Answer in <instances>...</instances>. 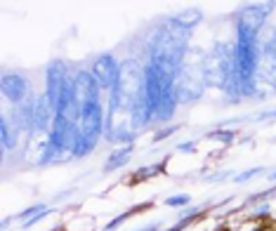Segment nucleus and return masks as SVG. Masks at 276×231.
<instances>
[{"label": "nucleus", "instance_id": "1", "mask_svg": "<svg viewBox=\"0 0 276 231\" xmlns=\"http://www.w3.org/2000/svg\"><path fill=\"white\" fill-rule=\"evenodd\" d=\"M66 81H69V71L62 61H52L48 66V73H45V83H48V90H45V97H48L50 106L57 113L59 104H62V95L64 88H66Z\"/></svg>", "mask_w": 276, "mask_h": 231}, {"label": "nucleus", "instance_id": "2", "mask_svg": "<svg viewBox=\"0 0 276 231\" xmlns=\"http://www.w3.org/2000/svg\"><path fill=\"white\" fill-rule=\"evenodd\" d=\"M90 71L97 81H99L102 90H109V92L116 88L118 81H121V66H118L116 57L111 55V52H104V55L97 57Z\"/></svg>", "mask_w": 276, "mask_h": 231}, {"label": "nucleus", "instance_id": "3", "mask_svg": "<svg viewBox=\"0 0 276 231\" xmlns=\"http://www.w3.org/2000/svg\"><path fill=\"white\" fill-rule=\"evenodd\" d=\"M3 95L14 104V106H19V104L28 102L31 99V88H28V81L24 73H17V71H5L3 73Z\"/></svg>", "mask_w": 276, "mask_h": 231}, {"label": "nucleus", "instance_id": "4", "mask_svg": "<svg viewBox=\"0 0 276 231\" xmlns=\"http://www.w3.org/2000/svg\"><path fill=\"white\" fill-rule=\"evenodd\" d=\"M170 19H173L175 24H180L182 28H186V31H191V28L196 26L201 19H203V14H201L199 10H182V12L173 14Z\"/></svg>", "mask_w": 276, "mask_h": 231}, {"label": "nucleus", "instance_id": "5", "mask_svg": "<svg viewBox=\"0 0 276 231\" xmlns=\"http://www.w3.org/2000/svg\"><path fill=\"white\" fill-rule=\"evenodd\" d=\"M130 153H132V146H123V149L113 151V153L109 156V163L104 165V170L111 172V170H118V168H123V165L128 163V158H130Z\"/></svg>", "mask_w": 276, "mask_h": 231}, {"label": "nucleus", "instance_id": "6", "mask_svg": "<svg viewBox=\"0 0 276 231\" xmlns=\"http://www.w3.org/2000/svg\"><path fill=\"white\" fill-rule=\"evenodd\" d=\"M0 132H3V149L10 151L14 146V142H17V135H12V125H10V118H7V115L0 118Z\"/></svg>", "mask_w": 276, "mask_h": 231}, {"label": "nucleus", "instance_id": "7", "mask_svg": "<svg viewBox=\"0 0 276 231\" xmlns=\"http://www.w3.org/2000/svg\"><path fill=\"white\" fill-rule=\"evenodd\" d=\"M161 170H163V161H159V163H151V165H144V168H139V170L135 172V182L151 179V177H156Z\"/></svg>", "mask_w": 276, "mask_h": 231}, {"label": "nucleus", "instance_id": "8", "mask_svg": "<svg viewBox=\"0 0 276 231\" xmlns=\"http://www.w3.org/2000/svg\"><path fill=\"white\" fill-rule=\"evenodd\" d=\"M189 203H191V198L186 196V194H180V196H170V198H166V205H168V208H186Z\"/></svg>", "mask_w": 276, "mask_h": 231}, {"label": "nucleus", "instance_id": "9", "mask_svg": "<svg viewBox=\"0 0 276 231\" xmlns=\"http://www.w3.org/2000/svg\"><path fill=\"white\" fill-rule=\"evenodd\" d=\"M208 137H217V139H222L224 144H229L236 137V132H234V130H213Z\"/></svg>", "mask_w": 276, "mask_h": 231}, {"label": "nucleus", "instance_id": "10", "mask_svg": "<svg viewBox=\"0 0 276 231\" xmlns=\"http://www.w3.org/2000/svg\"><path fill=\"white\" fill-rule=\"evenodd\" d=\"M128 217H132V212H123V215H118V217H116V219H113V222H109V224L104 226V229H102V231H116V229H118V226L123 224V222H125V219H128Z\"/></svg>", "mask_w": 276, "mask_h": 231}, {"label": "nucleus", "instance_id": "11", "mask_svg": "<svg viewBox=\"0 0 276 231\" xmlns=\"http://www.w3.org/2000/svg\"><path fill=\"white\" fill-rule=\"evenodd\" d=\"M260 172H262V168H250V170L241 172V175H236V182H248L250 177H255V175H260Z\"/></svg>", "mask_w": 276, "mask_h": 231}, {"label": "nucleus", "instance_id": "12", "mask_svg": "<svg viewBox=\"0 0 276 231\" xmlns=\"http://www.w3.org/2000/svg\"><path fill=\"white\" fill-rule=\"evenodd\" d=\"M48 215H50V208H45V210H41V212H38V215H33V217H31V219H26V222H24V226H26V229H28V226H33L35 222H41V219H43V217H48Z\"/></svg>", "mask_w": 276, "mask_h": 231}, {"label": "nucleus", "instance_id": "13", "mask_svg": "<svg viewBox=\"0 0 276 231\" xmlns=\"http://www.w3.org/2000/svg\"><path fill=\"white\" fill-rule=\"evenodd\" d=\"M175 130H177V125H173V128H163L161 132H156V135H153V142H161L163 137H170V135L175 132Z\"/></svg>", "mask_w": 276, "mask_h": 231}, {"label": "nucleus", "instance_id": "14", "mask_svg": "<svg viewBox=\"0 0 276 231\" xmlns=\"http://www.w3.org/2000/svg\"><path fill=\"white\" fill-rule=\"evenodd\" d=\"M257 118H260V121H269V118H276V109H271V111H260V113H257Z\"/></svg>", "mask_w": 276, "mask_h": 231}, {"label": "nucleus", "instance_id": "15", "mask_svg": "<svg viewBox=\"0 0 276 231\" xmlns=\"http://www.w3.org/2000/svg\"><path fill=\"white\" fill-rule=\"evenodd\" d=\"M177 149H180V151H193V149H196V144H193V142H189V144H180Z\"/></svg>", "mask_w": 276, "mask_h": 231}, {"label": "nucleus", "instance_id": "16", "mask_svg": "<svg viewBox=\"0 0 276 231\" xmlns=\"http://www.w3.org/2000/svg\"><path fill=\"white\" fill-rule=\"evenodd\" d=\"M271 179H276V170H274V172H271Z\"/></svg>", "mask_w": 276, "mask_h": 231}]
</instances>
